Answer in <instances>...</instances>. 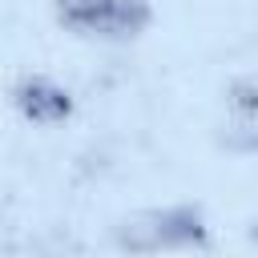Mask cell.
<instances>
[{"mask_svg": "<svg viewBox=\"0 0 258 258\" xmlns=\"http://www.w3.org/2000/svg\"><path fill=\"white\" fill-rule=\"evenodd\" d=\"M117 246L133 250V254H149V250H206L210 246V226H206L202 206L177 202V206L149 210V214L117 226Z\"/></svg>", "mask_w": 258, "mask_h": 258, "instance_id": "cell-1", "label": "cell"}, {"mask_svg": "<svg viewBox=\"0 0 258 258\" xmlns=\"http://www.w3.org/2000/svg\"><path fill=\"white\" fill-rule=\"evenodd\" d=\"M56 24L85 40H137L153 24L149 0H52Z\"/></svg>", "mask_w": 258, "mask_h": 258, "instance_id": "cell-2", "label": "cell"}, {"mask_svg": "<svg viewBox=\"0 0 258 258\" xmlns=\"http://www.w3.org/2000/svg\"><path fill=\"white\" fill-rule=\"evenodd\" d=\"M12 105L36 121V125H60L69 113H73V97L64 85L48 81V77H24L16 89H12Z\"/></svg>", "mask_w": 258, "mask_h": 258, "instance_id": "cell-3", "label": "cell"}, {"mask_svg": "<svg viewBox=\"0 0 258 258\" xmlns=\"http://www.w3.org/2000/svg\"><path fill=\"white\" fill-rule=\"evenodd\" d=\"M226 97H230V109H234V117L258 121V77H238V81H230Z\"/></svg>", "mask_w": 258, "mask_h": 258, "instance_id": "cell-4", "label": "cell"}, {"mask_svg": "<svg viewBox=\"0 0 258 258\" xmlns=\"http://www.w3.org/2000/svg\"><path fill=\"white\" fill-rule=\"evenodd\" d=\"M222 145L234 149V153H250V149H258V121L238 117V121L230 125V133H222Z\"/></svg>", "mask_w": 258, "mask_h": 258, "instance_id": "cell-5", "label": "cell"}]
</instances>
